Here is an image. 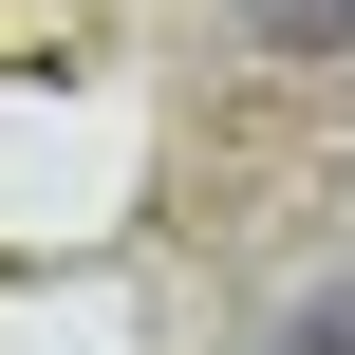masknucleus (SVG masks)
<instances>
[{
    "label": "nucleus",
    "instance_id": "f257e3e1",
    "mask_svg": "<svg viewBox=\"0 0 355 355\" xmlns=\"http://www.w3.org/2000/svg\"><path fill=\"white\" fill-rule=\"evenodd\" d=\"M243 19H262L281 56H337V37H355V0H243Z\"/></svg>",
    "mask_w": 355,
    "mask_h": 355
},
{
    "label": "nucleus",
    "instance_id": "f03ea898",
    "mask_svg": "<svg viewBox=\"0 0 355 355\" xmlns=\"http://www.w3.org/2000/svg\"><path fill=\"white\" fill-rule=\"evenodd\" d=\"M281 355H355V281H318V300L281 318Z\"/></svg>",
    "mask_w": 355,
    "mask_h": 355
}]
</instances>
